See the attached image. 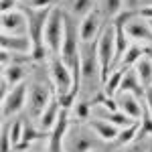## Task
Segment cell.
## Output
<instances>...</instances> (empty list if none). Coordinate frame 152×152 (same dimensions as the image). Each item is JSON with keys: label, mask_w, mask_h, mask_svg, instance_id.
I'll list each match as a JSON object with an SVG mask.
<instances>
[{"label": "cell", "mask_w": 152, "mask_h": 152, "mask_svg": "<svg viewBox=\"0 0 152 152\" xmlns=\"http://www.w3.org/2000/svg\"><path fill=\"white\" fill-rule=\"evenodd\" d=\"M65 4L73 18H83L91 10H95V0H65Z\"/></svg>", "instance_id": "cell-18"}, {"label": "cell", "mask_w": 152, "mask_h": 152, "mask_svg": "<svg viewBox=\"0 0 152 152\" xmlns=\"http://www.w3.org/2000/svg\"><path fill=\"white\" fill-rule=\"evenodd\" d=\"M116 104H118V110H120V112H124L128 118L136 120V122H140L142 118H144V112H142V99L136 97L134 94H130V91H118Z\"/></svg>", "instance_id": "cell-13"}, {"label": "cell", "mask_w": 152, "mask_h": 152, "mask_svg": "<svg viewBox=\"0 0 152 152\" xmlns=\"http://www.w3.org/2000/svg\"><path fill=\"white\" fill-rule=\"evenodd\" d=\"M124 2L126 0H99V12L102 16H107V18H118L122 10H124Z\"/></svg>", "instance_id": "cell-24"}, {"label": "cell", "mask_w": 152, "mask_h": 152, "mask_svg": "<svg viewBox=\"0 0 152 152\" xmlns=\"http://www.w3.org/2000/svg\"><path fill=\"white\" fill-rule=\"evenodd\" d=\"M55 0H26V6L28 8H37V10H43V8H53L51 4H53Z\"/></svg>", "instance_id": "cell-29"}, {"label": "cell", "mask_w": 152, "mask_h": 152, "mask_svg": "<svg viewBox=\"0 0 152 152\" xmlns=\"http://www.w3.org/2000/svg\"><path fill=\"white\" fill-rule=\"evenodd\" d=\"M146 53H144V47L142 45H136V43H132V47L128 49V53L124 55V59L120 61V65H118V69H132L142 57H144Z\"/></svg>", "instance_id": "cell-22"}, {"label": "cell", "mask_w": 152, "mask_h": 152, "mask_svg": "<svg viewBox=\"0 0 152 152\" xmlns=\"http://www.w3.org/2000/svg\"><path fill=\"white\" fill-rule=\"evenodd\" d=\"M136 14H138V16H142L144 20H150V23H152V4L138 8V10H136Z\"/></svg>", "instance_id": "cell-30"}, {"label": "cell", "mask_w": 152, "mask_h": 152, "mask_svg": "<svg viewBox=\"0 0 152 152\" xmlns=\"http://www.w3.org/2000/svg\"><path fill=\"white\" fill-rule=\"evenodd\" d=\"M144 53H146V57L152 61V47H144Z\"/></svg>", "instance_id": "cell-34"}, {"label": "cell", "mask_w": 152, "mask_h": 152, "mask_svg": "<svg viewBox=\"0 0 152 152\" xmlns=\"http://www.w3.org/2000/svg\"><path fill=\"white\" fill-rule=\"evenodd\" d=\"M23 136H24V124L23 122H12L10 124V140H12V146H20L23 144Z\"/></svg>", "instance_id": "cell-25"}, {"label": "cell", "mask_w": 152, "mask_h": 152, "mask_svg": "<svg viewBox=\"0 0 152 152\" xmlns=\"http://www.w3.org/2000/svg\"><path fill=\"white\" fill-rule=\"evenodd\" d=\"M148 152H152V144H150V150H148Z\"/></svg>", "instance_id": "cell-36"}, {"label": "cell", "mask_w": 152, "mask_h": 152, "mask_svg": "<svg viewBox=\"0 0 152 152\" xmlns=\"http://www.w3.org/2000/svg\"><path fill=\"white\" fill-rule=\"evenodd\" d=\"M12 140H10V124L4 126V132H2V152H12L10 150ZM14 148V146H12Z\"/></svg>", "instance_id": "cell-28"}, {"label": "cell", "mask_w": 152, "mask_h": 152, "mask_svg": "<svg viewBox=\"0 0 152 152\" xmlns=\"http://www.w3.org/2000/svg\"><path fill=\"white\" fill-rule=\"evenodd\" d=\"M2 23V35H28V18L24 10H10V12H2L0 16Z\"/></svg>", "instance_id": "cell-9"}, {"label": "cell", "mask_w": 152, "mask_h": 152, "mask_svg": "<svg viewBox=\"0 0 152 152\" xmlns=\"http://www.w3.org/2000/svg\"><path fill=\"white\" fill-rule=\"evenodd\" d=\"M31 152H45V150H31Z\"/></svg>", "instance_id": "cell-35"}, {"label": "cell", "mask_w": 152, "mask_h": 152, "mask_svg": "<svg viewBox=\"0 0 152 152\" xmlns=\"http://www.w3.org/2000/svg\"><path fill=\"white\" fill-rule=\"evenodd\" d=\"M2 12H10V10H16V4L18 0H2Z\"/></svg>", "instance_id": "cell-32"}, {"label": "cell", "mask_w": 152, "mask_h": 152, "mask_svg": "<svg viewBox=\"0 0 152 152\" xmlns=\"http://www.w3.org/2000/svg\"><path fill=\"white\" fill-rule=\"evenodd\" d=\"M138 2L140 0H126V8L128 10H138Z\"/></svg>", "instance_id": "cell-33"}, {"label": "cell", "mask_w": 152, "mask_h": 152, "mask_svg": "<svg viewBox=\"0 0 152 152\" xmlns=\"http://www.w3.org/2000/svg\"><path fill=\"white\" fill-rule=\"evenodd\" d=\"M97 59L102 65V79L110 77V73L114 71V59H116V24H107L102 35L97 39Z\"/></svg>", "instance_id": "cell-3"}, {"label": "cell", "mask_w": 152, "mask_h": 152, "mask_svg": "<svg viewBox=\"0 0 152 152\" xmlns=\"http://www.w3.org/2000/svg\"><path fill=\"white\" fill-rule=\"evenodd\" d=\"M81 87H87L91 95L97 94L99 87H104L95 43H81Z\"/></svg>", "instance_id": "cell-1"}, {"label": "cell", "mask_w": 152, "mask_h": 152, "mask_svg": "<svg viewBox=\"0 0 152 152\" xmlns=\"http://www.w3.org/2000/svg\"><path fill=\"white\" fill-rule=\"evenodd\" d=\"M95 152H97V150H95Z\"/></svg>", "instance_id": "cell-38"}, {"label": "cell", "mask_w": 152, "mask_h": 152, "mask_svg": "<svg viewBox=\"0 0 152 152\" xmlns=\"http://www.w3.org/2000/svg\"><path fill=\"white\" fill-rule=\"evenodd\" d=\"M28 87L26 83H20L16 87H12L8 94L2 97V120H8L14 114H18L23 107H26V99H28Z\"/></svg>", "instance_id": "cell-7"}, {"label": "cell", "mask_w": 152, "mask_h": 152, "mask_svg": "<svg viewBox=\"0 0 152 152\" xmlns=\"http://www.w3.org/2000/svg\"><path fill=\"white\" fill-rule=\"evenodd\" d=\"M61 104H59V97H53L51 99V104L47 105V110L43 112V116L39 118V126H41V130H51L55 128V124H57L59 116H61Z\"/></svg>", "instance_id": "cell-15"}, {"label": "cell", "mask_w": 152, "mask_h": 152, "mask_svg": "<svg viewBox=\"0 0 152 152\" xmlns=\"http://www.w3.org/2000/svg\"><path fill=\"white\" fill-rule=\"evenodd\" d=\"M65 28H67V16L63 14L61 8L53 6L45 24V47L51 55L61 53L63 41H65Z\"/></svg>", "instance_id": "cell-2"}, {"label": "cell", "mask_w": 152, "mask_h": 152, "mask_svg": "<svg viewBox=\"0 0 152 152\" xmlns=\"http://www.w3.org/2000/svg\"><path fill=\"white\" fill-rule=\"evenodd\" d=\"M24 75L26 73H24V67L20 63H12V65L2 69V79L8 83L10 87H16V85L24 83Z\"/></svg>", "instance_id": "cell-19"}, {"label": "cell", "mask_w": 152, "mask_h": 152, "mask_svg": "<svg viewBox=\"0 0 152 152\" xmlns=\"http://www.w3.org/2000/svg\"><path fill=\"white\" fill-rule=\"evenodd\" d=\"M144 104L148 107V116L152 118V85L146 87V94H144Z\"/></svg>", "instance_id": "cell-31"}, {"label": "cell", "mask_w": 152, "mask_h": 152, "mask_svg": "<svg viewBox=\"0 0 152 152\" xmlns=\"http://www.w3.org/2000/svg\"><path fill=\"white\" fill-rule=\"evenodd\" d=\"M122 26H124V31H126V35L130 37L132 43L142 45V47H152V26L148 20H144L142 16L136 14L134 18L126 20Z\"/></svg>", "instance_id": "cell-8"}, {"label": "cell", "mask_w": 152, "mask_h": 152, "mask_svg": "<svg viewBox=\"0 0 152 152\" xmlns=\"http://www.w3.org/2000/svg\"><path fill=\"white\" fill-rule=\"evenodd\" d=\"M148 150H150V144L144 138H138L136 142H132L128 146H122V152H148Z\"/></svg>", "instance_id": "cell-27"}, {"label": "cell", "mask_w": 152, "mask_h": 152, "mask_svg": "<svg viewBox=\"0 0 152 152\" xmlns=\"http://www.w3.org/2000/svg\"><path fill=\"white\" fill-rule=\"evenodd\" d=\"M97 136L94 130L85 126H75L69 128L67 138H65V152H95L97 150Z\"/></svg>", "instance_id": "cell-5"}, {"label": "cell", "mask_w": 152, "mask_h": 152, "mask_svg": "<svg viewBox=\"0 0 152 152\" xmlns=\"http://www.w3.org/2000/svg\"><path fill=\"white\" fill-rule=\"evenodd\" d=\"M140 130H142V120L140 122H136V124H132L128 128H122L118 132V138H116V144L118 146H128L132 142H136L140 138Z\"/></svg>", "instance_id": "cell-20"}, {"label": "cell", "mask_w": 152, "mask_h": 152, "mask_svg": "<svg viewBox=\"0 0 152 152\" xmlns=\"http://www.w3.org/2000/svg\"><path fill=\"white\" fill-rule=\"evenodd\" d=\"M122 79H124V69H114L112 71L110 77L105 79L104 87H102L104 95H107V97H116L118 91H120V87H122Z\"/></svg>", "instance_id": "cell-21"}, {"label": "cell", "mask_w": 152, "mask_h": 152, "mask_svg": "<svg viewBox=\"0 0 152 152\" xmlns=\"http://www.w3.org/2000/svg\"><path fill=\"white\" fill-rule=\"evenodd\" d=\"M148 23H150V20H148ZM150 26H152V23H150Z\"/></svg>", "instance_id": "cell-37"}, {"label": "cell", "mask_w": 152, "mask_h": 152, "mask_svg": "<svg viewBox=\"0 0 152 152\" xmlns=\"http://www.w3.org/2000/svg\"><path fill=\"white\" fill-rule=\"evenodd\" d=\"M134 71H136V75H138V79L144 87H150L152 85V61L146 55L134 65Z\"/></svg>", "instance_id": "cell-23"}, {"label": "cell", "mask_w": 152, "mask_h": 152, "mask_svg": "<svg viewBox=\"0 0 152 152\" xmlns=\"http://www.w3.org/2000/svg\"><path fill=\"white\" fill-rule=\"evenodd\" d=\"M55 95L51 94V89H49L47 85H43V83H33L31 87H28V99H26V110H28V114L39 120V118L43 116V112L47 110V105L51 104V99H53Z\"/></svg>", "instance_id": "cell-6"}, {"label": "cell", "mask_w": 152, "mask_h": 152, "mask_svg": "<svg viewBox=\"0 0 152 152\" xmlns=\"http://www.w3.org/2000/svg\"><path fill=\"white\" fill-rule=\"evenodd\" d=\"M73 114L77 120H89V114H91V105L87 102H77L73 105Z\"/></svg>", "instance_id": "cell-26"}, {"label": "cell", "mask_w": 152, "mask_h": 152, "mask_svg": "<svg viewBox=\"0 0 152 152\" xmlns=\"http://www.w3.org/2000/svg\"><path fill=\"white\" fill-rule=\"evenodd\" d=\"M69 128H71L69 110H61V116H59L57 124H55V128L51 130V136H49L47 152H65V138H67Z\"/></svg>", "instance_id": "cell-10"}, {"label": "cell", "mask_w": 152, "mask_h": 152, "mask_svg": "<svg viewBox=\"0 0 152 152\" xmlns=\"http://www.w3.org/2000/svg\"><path fill=\"white\" fill-rule=\"evenodd\" d=\"M49 73H51V81L57 89V95H67V94H75V77L73 71L63 63V59L59 55H51L49 61Z\"/></svg>", "instance_id": "cell-4"}, {"label": "cell", "mask_w": 152, "mask_h": 152, "mask_svg": "<svg viewBox=\"0 0 152 152\" xmlns=\"http://www.w3.org/2000/svg\"><path fill=\"white\" fill-rule=\"evenodd\" d=\"M120 91H130V94H134L136 97L144 99L146 87H144V85L140 83V79H138V75H136L134 67H132V69H126V71H124V79H122V87H120Z\"/></svg>", "instance_id": "cell-16"}, {"label": "cell", "mask_w": 152, "mask_h": 152, "mask_svg": "<svg viewBox=\"0 0 152 152\" xmlns=\"http://www.w3.org/2000/svg\"><path fill=\"white\" fill-rule=\"evenodd\" d=\"M87 126L94 130V134L102 142H116L118 132H120V128H116L114 124H110V122H105V120H99V118H91V120L87 122Z\"/></svg>", "instance_id": "cell-14"}, {"label": "cell", "mask_w": 152, "mask_h": 152, "mask_svg": "<svg viewBox=\"0 0 152 152\" xmlns=\"http://www.w3.org/2000/svg\"><path fill=\"white\" fill-rule=\"evenodd\" d=\"M102 12L91 10L87 16H83L79 23V39L81 43H97V39L102 35Z\"/></svg>", "instance_id": "cell-11"}, {"label": "cell", "mask_w": 152, "mask_h": 152, "mask_svg": "<svg viewBox=\"0 0 152 152\" xmlns=\"http://www.w3.org/2000/svg\"><path fill=\"white\" fill-rule=\"evenodd\" d=\"M130 47H132V41H130V37L126 35L124 26H122V24H116V59H114V67L120 65V61L124 59V55L128 53Z\"/></svg>", "instance_id": "cell-17"}, {"label": "cell", "mask_w": 152, "mask_h": 152, "mask_svg": "<svg viewBox=\"0 0 152 152\" xmlns=\"http://www.w3.org/2000/svg\"><path fill=\"white\" fill-rule=\"evenodd\" d=\"M0 47L2 51H8V53H14V55H33V41L28 35H2L0 37Z\"/></svg>", "instance_id": "cell-12"}]
</instances>
